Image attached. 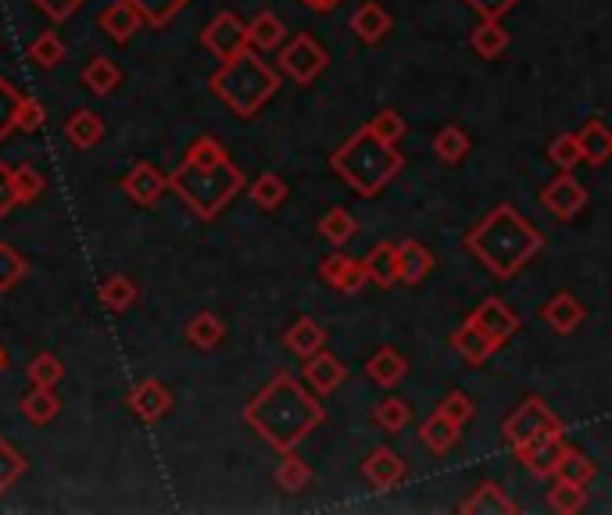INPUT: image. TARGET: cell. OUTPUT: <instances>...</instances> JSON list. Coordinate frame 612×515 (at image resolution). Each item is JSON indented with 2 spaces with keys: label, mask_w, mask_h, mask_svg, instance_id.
I'll return each instance as SVG.
<instances>
[{
  "label": "cell",
  "mask_w": 612,
  "mask_h": 515,
  "mask_svg": "<svg viewBox=\"0 0 612 515\" xmlns=\"http://www.w3.org/2000/svg\"><path fill=\"white\" fill-rule=\"evenodd\" d=\"M243 422L280 454L298 451V444L326 422V408L319 393L304 387L294 372L280 369L272 380L243 404Z\"/></svg>",
  "instance_id": "1"
},
{
  "label": "cell",
  "mask_w": 612,
  "mask_h": 515,
  "mask_svg": "<svg viewBox=\"0 0 612 515\" xmlns=\"http://www.w3.org/2000/svg\"><path fill=\"white\" fill-rule=\"evenodd\" d=\"M243 187L248 179H243L240 165L229 161V150L211 133L197 136L183 161L168 172V190H176L179 201L201 222H216Z\"/></svg>",
  "instance_id": "2"
},
{
  "label": "cell",
  "mask_w": 612,
  "mask_h": 515,
  "mask_svg": "<svg viewBox=\"0 0 612 515\" xmlns=\"http://www.w3.org/2000/svg\"><path fill=\"white\" fill-rule=\"evenodd\" d=\"M466 251L498 280H512L533 254L544 251V233L519 211L501 201L466 233Z\"/></svg>",
  "instance_id": "3"
},
{
  "label": "cell",
  "mask_w": 612,
  "mask_h": 515,
  "mask_svg": "<svg viewBox=\"0 0 612 515\" xmlns=\"http://www.w3.org/2000/svg\"><path fill=\"white\" fill-rule=\"evenodd\" d=\"M283 83V72L262 62L255 48H243L240 54L226 57V62L211 72L208 90L216 94L237 118H255L266 104L277 97Z\"/></svg>",
  "instance_id": "4"
},
{
  "label": "cell",
  "mask_w": 612,
  "mask_h": 515,
  "mask_svg": "<svg viewBox=\"0 0 612 515\" xmlns=\"http://www.w3.org/2000/svg\"><path fill=\"white\" fill-rule=\"evenodd\" d=\"M330 169L359 197H376L405 169V158L394 144L380 140V136L370 133V126H362L330 155Z\"/></svg>",
  "instance_id": "5"
},
{
  "label": "cell",
  "mask_w": 612,
  "mask_h": 515,
  "mask_svg": "<svg viewBox=\"0 0 612 515\" xmlns=\"http://www.w3.org/2000/svg\"><path fill=\"white\" fill-rule=\"evenodd\" d=\"M280 72L287 75V80H294L298 86H312L319 75L326 72V65H330V54L319 48L315 43V36H309V33H298L290 43H283L280 48Z\"/></svg>",
  "instance_id": "6"
},
{
  "label": "cell",
  "mask_w": 612,
  "mask_h": 515,
  "mask_svg": "<svg viewBox=\"0 0 612 515\" xmlns=\"http://www.w3.org/2000/svg\"><path fill=\"white\" fill-rule=\"evenodd\" d=\"M562 427V419L552 412V408L544 404V398H538V393H530V398L516 408V412L505 419V427H501V437L505 441L516 448H523L527 441H533L538 433L544 430H559Z\"/></svg>",
  "instance_id": "7"
},
{
  "label": "cell",
  "mask_w": 612,
  "mask_h": 515,
  "mask_svg": "<svg viewBox=\"0 0 612 515\" xmlns=\"http://www.w3.org/2000/svg\"><path fill=\"white\" fill-rule=\"evenodd\" d=\"M566 448H570V444H566V427H559V430L538 433L523 448H516V454H519V462H523L538 480H552L559 462H562V454H566Z\"/></svg>",
  "instance_id": "8"
},
{
  "label": "cell",
  "mask_w": 612,
  "mask_h": 515,
  "mask_svg": "<svg viewBox=\"0 0 612 515\" xmlns=\"http://www.w3.org/2000/svg\"><path fill=\"white\" fill-rule=\"evenodd\" d=\"M538 201H541V208L548 211V216H556L559 222H570L588 208V190L577 183V176L562 172V176L552 179V183L541 187Z\"/></svg>",
  "instance_id": "9"
},
{
  "label": "cell",
  "mask_w": 612,
  "mask_h": 515,
  "mask_svg": "<svg viewBox=\"0 0 612 515\" xmlns=\"http://www.w3.org/2000/svg\"><path fill=\"white\" fill-rule=\"evenodd\" d=\"M201 43H205V51H211L219 62H226V57H234L248 48V22H240L234 11H219L216 19L205 25Z\"/></svg>",
  "instance_id": "10"
},
{
  "label": "cell",
  "mask_w": 612,
  "mask_h": 515,
  "mask_svg": "<svg viewBox=\"0 0 612 515\" xmlns=\"http://www.w3.org/2000/svg\"><path fill=\"white\" fill-rule=\"evenodd\" d=\"M129 412L147 422V427H155L162 422L168 412H173V390H168L162 380H141L133 390H129Z\"/></svg>",
  "instance_id": "11"
},
{
  "label": "cell",
  "mask_w": 612,
  "mask_h": 515,
  "mask_svg": "<svg viewBox=\"0 0 612 515\" xmlns=\"http://www.w3.org/2000/svg\"><path fill=\"white\" fill-rule=\"evenodd\" d=\"M448 344L455 347V355L463 358L466 366H484V361L491 358V355L498 351V347H501V344L491 337V333H487L477 319H473V315L452 333Z\"/></svg>",
  "instance_id": "12"
},
{
  "label": "cell",
  "mask_w": 612,
  "mask_h": 515,
  "mask_svg": "<svg viewBox=\"0 0 612 515\" xmlns=\"http://www.w3.org/2000/svg\"><path fill=\"white\" fill-rule=\"evenodd\" d=\"M165 190H168V172H162L158 165H151V161L133 165V169L122 176V193L141 208H151Z\"/></svg>",
  "instance_id": "13"
},
{
  "label": "cell",
  "mask_w": 612,
  "mask_h": 515,
  "mask_svg": "<svg viewBox=\"0 0 612 515\" xmlns=\"http://www.w3.org/2000/svg\"><path fill=\"white\" fill-rule=\"evenodd\" d=\"M319 276H323L336 294H359L370 276H365V262L362 258H351V254H326L323 265H319Z\"/></svg>",
  "instance_id": "14"
},
{
  "label": "cell",
  "mask_w": 612,
  "mask_h": 515,
  "mask_svg": "<svg viewBox=\"0 0 612 515\" xmlns=\"http://www.w3.org/2000/svg\"><path fill=\"white\" fill-rule=\"evenodd\" d=\"M97 25H101V33L108 36V40L129 43L147 25V19H144V11L133 4V0H115V4H108V8L101 11Z\"/></svg>",
  "instance_id": "15"
},
{
  "label": "cell",
  "mask_w": 612,
  "mask_h": 515,
  "mask_svg": "<svg viewBox=\"0 0 612 515\" xmlns=\"http://www.w3.org/2000/svg\"><path fill=\"white\" fill-rule=\"evenodd\" d=\"M362 476L370 480L376 491H391L408 476V462L391 448H376L370 459L362 462Z\"/></svg>",
  "instance_id": "16"
},
{
  "label": "cell",
  "mask_w": 612,
  "mask_h": 515,
  "mask_svg": "<svg viewBox=\"0 0 612 515\" xmlns=\"http://www.w3.org/2000/svg\"><path fill=\"white\" fill-rule=\"evenodd\" d=\"M304 383H309L319 398H326V393H333L336 387H341L344 380H348V369H344V361L336 358V355H330L326 347L319 355H312V358H304Z\"/></svg>",
  "instance_id": "17"
},
{
  "label": "cell",
  "mask_w": 612,
  "mask_h": 515,
  "mask_svg": "<svg viewBox=\"0 0 612 515\" xmlns=\"http://www.w3.org/2000/svg\"><path fill=\"white\" fill-rule=\"evenodd\" d=\"M473 319H477L498 344H505L509 337H516V329H519V315L505 305L501 297H484L477 312H473Z\"/></svg>",
  "instance_id": "18"
},
{
  "label": "cell",
  "mask_w": 612,
  "mask_h": 515,
  "mask_svg": "<svg viewBox=\"0 0 612 515\" xmlns=\"http://www.w3.org/2000/svg\"><path fill=\"white\" fill-rule=\"evenodd\" d=\"M434 265H437V258L431 254V248H423L419 240H402V244H397V276H402V283L408 286L423 283L434 272Z\"/></svg>",
  "instance_id": "19"
},
{
  "label": "cell",
  "mask_w": 612,
  "mask_h": 515,
  "mask_svg": "<svg viewBox=\"0 0 612 515\" xmlns=\"http://www.w3.org/2000/svg\"><path fill=\"white\" fill-rule=\"evenodd\" d=\"M394 29V19L384 4H376V0H365L359 4V11L351 14V33H355L362 43H380Z\"/></svg>",
  "instance_id": "20"
},
{
  "label": "cell",
  "mask_w": 612,
  "mask_h": 515,
  "mask_svg": "<svg viewBox=\"0 0 612 515\" xmlns=\"http://www.w3.org/2000/svg\"><path fill=\"white\" fill-rule=\"evenodd\" d=\"M584 305H580V301L573 297V294H556L552 301H544V308H541V319L552 326L556 333H562V337H570V333L584 323Z\"/></svg>",
  "instance_id": "21"
},
{
  "label": "cell",
  "mask_w": 612,
  "mask_h": 515,
  "mask_svg": "<svg viewBox=\"0 0 612 515\" xmlns=\"http://www.w3.org/2000/svg\"><path fill=\"white\" fill-rule=\"evenodd\" d=\"M283 347L290 355H298L304 361V358H312V355H319L326 347V329L304 315V319H298L294 326L283 333Z\"/></svg>",
  "instance_id": "22"
},
{
  "label": "cell",
  "mask_w": 612,
  "mask_h": 515,
  "mask_svg": "<svg viewBox=\"0 0 612 515\" xmlns=\"http://www.w3.org/2000/svg\"><path fill=\"white\" fill-rule=\"evenodd\" d=\"M405 372H408V361L397 347H380V351L365 361V376H370L376 387H397L405 380Z\"/></svg>",
  "instance_id": "23"
},
{
  "label": "cell",
  "mask_w": 612,
  "mask_h": 515,
  "mask_svg": "<svg viewBox=\"0 0 612 515\" xmlns=\"http://www.w3.org/2000/svg\"><path fill=\"white\" fill-rule=\"evenodd\" d=\"M463 512H469V515H516L519 508H516L512 497L498 487V483L484 480L480 487L463 502Z\"/></svg>",
  "instance_id": "24"
},
{
  "label": "cell",
  "mask_w": 612,
  "mask_h": 515,
  "mask_svg": "<svg viewBox=\"0 0 612 515\" xmlns=\"http://www.w3.org/2000/svg\"><path fill=\"white\" fill-rule=\"evenodd\" d=\"M362 262H365V276H370V283H376L380 291H391L394 283H402V276H397V244H391V240L376 244Z\"/></svg>",
  "instance_id": "25"
},
{
  "label": "cell",
  "mask_w": 612,
  "mask_h": 515,
  "mask_svg": "<svg viewBox=\"0 0 612 515\" xmlns=\"http://www.w3.org/2000/svg\"><path fill=\"white\" fill-rule=\"evenodd\" d=\"M283 40H287V25H283L280 14L262 11V14H255V19L248 22V48H255L258 54H262V51H280Z\"/></svg>",
  "instance_id": "26"
},
{
  "label": "cell",
  "mask_w": 612,
  "mask_h": 515,
  "mask_svg": "<svg viewBox=\"0 0 612 515\" xmlns=\"http://www.w3.org/2000/svg\"><path fill=\"white\" fill-rule=\"evenodd\" d=\"M183 337H187V344L197 347V351H216L226 340V323L216 312H197L187 323V329H183Z\"/></svg>",
  "instance_id": "27"
},
{
  "label": "cell",
  "mask_w": 612,
  "mask_h": 515,
  "mask_svg": "<svg viewBox=\"0 0 612 515\" xmlns=\"http://www.w3.org/2000/svg\"><path fill=\"white\" fill-rule=\"evenodd\" d=\"M22 416L29 422H37V427H48V422H54L61 416V398H58V387H33L25 393V398L19 401Z\"/></svg>",
  "instance_id": "28"
},
{
  "label": "cell",
  "mask_w": 612,
  "mask_h": 515,
  "mask_svg": "<svg viewBox=\"0 0 612 515\" xmlns=\"http://www.w3.org/2000/svg\"><path fill=\"white\" fill-rule=\"evenodd\" d=\"M83 86L94 97H108V94H115V90L122 86V69L112 62V57H104V54L90 57V65L83 69Z\"/></svg>",
  "instance_id": "29"
},
{
  "label": "cell",
  "mask_w": 612,
  "mask_h": 515,
  "mask_svg": "<svg viewBox=\"0 0 612 515\" xmlns=\"http://www.w3.org/2000/svg\"><path fill=\"white\" fill-rule=\"evenodd\" d=\"M136 297H141V286H136L129 276H122V272H115V276L104 280L101 291H97L101 308H108V312H115V315L129 312V308L136 305Z\"/></svg>",
  "instance_id": "30"
},
{
  "label": "cell",
  "mask_w": 612,
  "mask_h": 515,
  "mask_svg": "<svg viewBox=\"0 0 612 515\" xmlns=\"http://www.w3.org/2000/svg\"><path fill=\"white\" fill-rule=\"evenodd\" d=\"M65 136H69V144L80 147V150L97 147L101 136H104V118H101L97 112H90V108L72 112L69 123H65Z\"/></svg>",
  "instance_id": "31"
},
{
  "label": "cell",
  "mask_w": 612,
  "mask_h": 515,
  "mask_svg": "<svg viewBox=\"0 0 612 515\" xmlns=\"http://www.w3.org/2000/svg\"><path fill=\"white\" fill-rule=\"evenodd\" d=\"M509 43H512V36L505 33L501 22H487V19H480V25L469 33V48L477 51V54L484 57V62H495V57H501L505 51H509Z\"/></svg>",
  "instance_id": "32"
},
{
  "label": "cell",
  "mask_w": 612,
  "mask_h": 515,
  "mask_svg": "<svg viewBox=\"0 0 612 515\" xmlns=\"http://www.w3.org/2000/svg\"><path fill=\"white\" fill-rule=\"evenodd\" d=\"M577 136H580V147H584L588 165H605L612 158V129L602 123V118H591Z\"/></svg>",
  "instance_id": "33"
},
{
  "label": "cell",
  "mask_w": 612,
  "mask_h": 515,
  "mask_svg": "<svg viewBox=\"0 0 612 515\" xmlns=\"http://www.w3.org/2000/svg\"><path fill=\"white\" fill-rule=\"evenodd\" d=\"M419 441L431 448L434 454H448L455 444H458V427L452 419H445L440 412H434L431 419H423L419 427Z\"/></svg>",
  "instance_id": "34"
},
{
  "label": "cell",
  "mask_w": 612,
  "mask_h": 515,
  "mask_svg": "<svg viewBox=\"0 0 612 515\" xmlns=\"http://www.w3.org/2000/svg\"><path fill=\"white\" fill-rule=\"evenodd\" d=\"M355 233H359V222L351 219V211H344V208H330L326 216L319 219V237L333 248H344Z\"/></svg>",
  "instance_id": "35"
},
{
  "label": "cell",
  "mask_w": 612,
  "mask_h": 515,
  "mask_svg": "<svg viewBox=\"0 0 612 515\" xmlns=\"http://www.w3.org/2000/svg\"><path fill=\"white\" fill-rule=\"evenodd\" d=\"M248 193H251V201L262 208V211H277L283 201H287V193H290V187L283 183V176H277V172H262L255 179V183L248 187Z\"/></svg>",
  "instance_id": "36"
},
{
  "label": "cell",
  "mask_w": 612,
  "mask_h": 515,
  "mask_svg": "<svg viewBox=\"0 0 612 515\" xmlns=\"http://www.w3.org/2000/svg\"><path fill=\"white\" fill-rule=\"evenodd\" d=\"M309 483H312V465L304 462L301 454L287 451L283 462H280V469H277V487L287 491V494H298V491L309 487Z\"/></svg>",
  "instance_id": "37"
},
{
  "label": "cell",
  "mask_w": 612,
  "mask_h": 515,
  "mask_svg": "<svg viewBox=\"0 0 612 515\" xmlns=\"http://www.w3.org/2000/svg\"><path fill=\"white\" fill-rule=\"evenodd\" d=\"M11 187H14V204H33L37 197H43V190H48V179H43V172L33 169V165H14Z\"/></svg>",
  "instance_id": "38"
},
{
  "label": "cell",
  "mask_w": 612,
  "mask_h": 515,
  "mask_svg": "<svg viewBox=\"0 0 612 515\" xmlns=\"http://www.w3.org/2000/svg\"><path fill=\"white\" fill-rule=\"evenodd\" d=\"M29 62H33L37 69H58L61 62H65V40H61L54 29L40 33L33 43H29Z\"/></svg>",
  "instance_id": "39"
},
{
  "label": "cell",
  "mask_w": 612,
  "mask_h": 515,
  "mask_svg": "<svg viewBox=\"0 0 612 515\" xmlns=\"http://www.w3.org/2000/svg\"><path fill=\"white\" fill-rule=\"evenodd\" d=\"M584 505H588V487L556 476V487L548 491V508H556L559 515H577Z\"/></svg>",
  "instance_id": "40"
},
{
  "label": "cell",
  "mask_w": 612,
  "mask_h": 515,
  "mask_svg": "<svg viewBox=\"0 0 612 515\" xmlns=\"http://www.w3.org/2000/svg\"><path fill=\"white\" fill-rule=\"evenodd\" d=\"M469 136L458 129V126H445L437 136H434V155L445 161V165H458L466 155H469Z\"/></svg>",
  "instance_id": "41"
},
{
  "label": "cell",
  "mask_w": 612,
  "mask_h": 515,
  "mask_svg": "<svg viewBox=\"0 0 612 515\" xmlns=\"http://www.w3.org/2000/svg\"><path fill=\"white\" fill-rule=\"evenodd\" d=\"M594 473H599V465H594L584 451H577V448H566L562 454V462L556 469V476L559 480H570V483H580V487H588V483L594 480Z\"/></svg>",
  "instance_id": "42"
},
{
  "label": "cell",
  "mask_w": 612,
  "mask_h": 515,
  "mask_svg": "<svg viewBox=\"0 0 612 515\" xmlns=\"http://www.w3.org/2000/svg\"><path fill=\"white\" fill-rule=\"evenodd\" d=\"M373 422L384 433H402L408 422H412V408L402 398H384L373 408Z\"/></svg>",
  "instance_id": "43"
},
{
  "label": "cell",
  "mask_w": 612,
  "mask_h": 515,
  "mask_svg": "<svg viewBox=\"0 0 612 515\" xmlns=\"http://www.w3.org/2000/svg\"><path fill=\"white\" fill-rule=\"evenodd\" d=\"M25 454L14 448L8 437H0V494H8L14 483L25 476Z\"/></svg>",
  "instance_id": "44"
},
{
  "label": "cell",
  "mask_w": 612,
  "mask_h": 515,
  "mask_svg": "<svg viewBox=\"0 0 612 515\" xmlns=\"http://www.w3.org/2000/svg\"><path fill=\"white\" fill-rule=\"evenodd\" d=\"M548 158H552L562 172H573L580 161H584V147H580L577 133H559L552 144H548Z\"/></svg>",
  "instance_id": "45"
},
{
  "label": "cell",
  "mask_w": 612,
  "mask_h": 515,
  "mask_svg": "<svg viewBox=\"0 0 612 515\" xmlns=\"http://www.w3.org/2000/svg\"><path fill=\"white\" fill-rule=\"evenodd\" d=\"M19 104H22V94L14 90L11 80L0 75V144L19 129Z\"/></svg>",
  "instance_id": "46"
},
{
  "label": "cell",
  "mask_w": 612,
  "mask_h": 515,
  "mask_svg": "<svg viewBox=\"0 0 612 515\" xmlns=\"http://www.w3.org/2000/svg\"><path fill=\"white\" fill-rule=\"evenodd\" d=\"M25 376L33 380V387H58L65 380V366H61V358H54L51 351H40L33 361H29Z\"/></svg>",
  "instance_id": "47"
},
{
  "label": "cell",
  "mask_w": 612,
  "mask_h": 515,
  "mask_svg": "<svg viewBox=\"0 0 612 515\" xmlns=\"http://www.w3.org/2000/svg\"><path fill=\"white\" fill-rule=\"evenodd\" d=\"M136 8L144 11V19L147 25H155V29H165L168 22L176 19V14L190 4V0H133Z\"/></svg>",
  "instance_id": "48"
},
{
  "label": "cell",
  "mask_w": 612,
  "mask_h": 515,
  "mask_svg": "<svg viewBox=\"0 0 612 515\" xmlns=\"http://www.w3.org/2000/svg\"><path fill=\"white\" fill-rule=\"evenodd\" d=\"M365 126H370V133H373V136H380V140H387V144H397V140H402V136H405V129H408V126H405V118L397 115L394 108L376 112Z\"/></svg>",
  "instance_id": "49"
},
{
  "label": "cell",
  "mask_w": 612,
  "mask_h": 515,
  "mask_svg": "<svg viewBox=\"0 0 612 515\" xmlns=\"http://www.w3.org/2000/svg\"><path fill=\"white\" fill-rule=\"evenodd\" d=\"M29 272L25 258L14 251L11 244H0V291H11V286H19V280Z\"/></svg>",
  "instance_id": "50"
},
{
  "label": "cell",
  "mask_w": 612,
  "mask_h": 515,
  "mask_svg": "<svg viewBox=\"0 0 612 515\" xmlns=\"http://www.w3.org/2000/svg\"><path fill=\"white\" fill-rule=\"evenodd\" d=\"M437 412L445 416V419H452L455 427L463 430L466 422L473 419V398H469V393H463V390H452L448 398L440 401V408H437Z\"/></svg>",
  "instance_id": "51"
},
{
  "label": "cell",
  "mask_w": 612,
  "mask_h": 515,
  "mask_svg": "<svg viewBox=\"0 0 612 515\" xmlns=\"http://www.w3.org/2000/svg\"><path fill=\"white\" fill-rule=\"evenodd\" d=\"M48 123V112H43L40 97H25L22 94V104H19V133H37Z\"/></svg>",
  "instance_id": "52"
},
{
  "label": "cell",
  "mask_w": 612,
  "mask_h": 515,
  "mask_svg": "<svg viewBox=\"0 0 612 515\" xmlns=\"http://www.w3.org/2000/svg\"><path fill=\"white\" fill-rule=\"evenodd\" d=\"M33 4L48 14L51 22H69L75 11H80L86 0H33Z\"/></svg>",
  "instance_id": "53"
},
{
  "label": "cell",
  "mask_w": 612,
  "mask_h": 515,
  "mask_svg": "<svg viewBox=\"0 0 612 515\" xmlns=\"http://www.w3.org/2000/svg\"><path fill=\"white\" fill-rule=\"evenodd\" d=\"M466 4L480 14V19L487 22H501L505 14H509L516 8V0H466Z\"/></svg>",
  "instance_id": "54"
},
{
  "label": "cell",
  "mask_w": 612,
  "mask_h": 515,
  "mask_svg": "<svg viewBox=\"0 0 612 515\" xmlns=\"http://www.w3.org/2000/svg\"><path fill=\"white\" fill-rule=\"evenodd\" d=\"M11 172H14V165L0 161V219H4V216H11V208H19V204H14V187H11Z\"/></svg>",
  "instance_id": "55"
},
{
  "label": "cell",
  "mask_w": 612,
  "mask_h": 515,
  "mask_svg": "<svg viewBox=\"0 0 612 515\" xmlns=\"http://www.w3.org/2000/svg\"><path fill=\"white\" fill-rule=\"evenodd\" d=\"M301 4H309L312 11H319V14H326V11H333L341 0H301Z\"/></svg>",
  "instance_id": "56"
},
{
  "label": "cell",
  "mask_w": 612,
  "mask_h": 515,
  "mask_svg": "<svg viewBox=\"0 0 612 515\" xmlns=\"http://www.w3.org/2000/svg\"><path fill=\"white\" fill-rule=\"evenodd\" d=\"M8 366H11V355H8V347H4V344H0V376H4V372H8Z\"/></svg>",
  "instance_id": "57"
}]
</instances>
